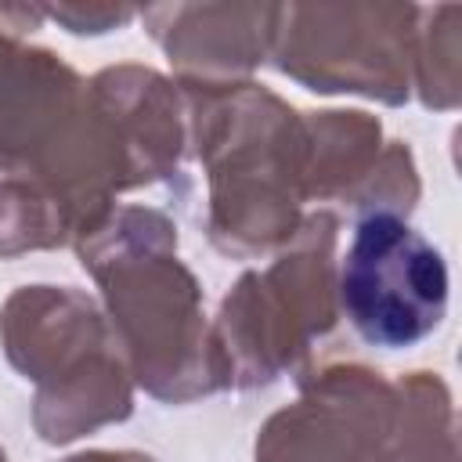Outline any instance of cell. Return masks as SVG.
<instances>
[{
	"instance_id": "cell-1",
	"label": "cell",
	"mask_w": 462,
	"mask_h": 462,
	"mask_svg": "<svg viewBox=\"0 0 462 462\" xmlns=\"http://www.w3.org/2000/svg\"><path fill=\"white\" fill-rule=\"evenodd\" d=\"M343 307L361 339L411 346L448 310V267L408 220L375 209L357 220L343 260Z\"/></svg>"
}]
</instances>
